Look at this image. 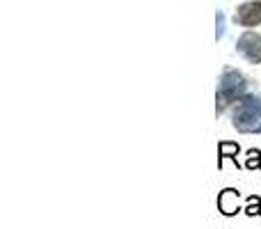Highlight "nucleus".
<instances>
[{
    "instance_id": "obj_1",
    "label": "nucleus",
    "mask_w": 261,
    "mask_h": 229,
    "mask_svg": "<svg viewBox=\"0 0 261 229\" xmlns=\"http://www.w3.org/2000/svg\"><path fill=\"white\" fill-rule=\"evenodd\" d=\"M234 129L243 133H261V96L257 94H243L239 99L234 115H231Z\"/></svg>"
},
{
    "instance_id": "obj_2",
    "label": "nucleus",
    "mask_w": 261,
    "mask_h": 229,
    "mask_svg": "<svg viewBox=\"0 0 261 229\" xmlns=\"http://www.w3.org/2000/svg\"><path fill=\"white\" fill-rule=\"evenodd\" d=\"M245 78L234 69H225L220 76V87H218V110H222L229 101H236L245 94Z\"/></svg>"
},
{
    "instance_id": "obj_3",
    "label": "nucleus",
    "mask_w": 261,
    "mask_h": 229,
    "mask_svg": "<svg viewBox=\"0 0 261 229\" xmlns=\"http://www.w3.org/2000/svg\"><path fill=\"white\" fill-rule=\"evenodd\" d=\"M236 48H239V53L248 62H252V64L261 62V35H257V32H252V30L243 32L239 37V41H236Z\"/></svg>"
},
{
    "instance_id": "obj_4",
    "label": "nucleus",
    "mask_w": 261,
    "mask_h": 229,
    "mask_svg": "<svg viewBox=\"0 0 261 229\" xmlns=\"http://www.w3.org/2000/svg\"><path fill=\"white\" fill-rule=\"evenodd\" d=\"M236 23L243 28H254L261 23V3L259 0H250L243 3L236 9Z\"/></svg>"
},
{
    "instance_id": "obj_5",
    "label": "nucleus",
    "mask_w": 261,
    "mask_h": 229,
    "mask_svg": "<svg viewBox=\"0 0 261 229\" xmlns=\"http://www.w3.org/2000/svg\"><path fill=\"white\" fill-rule=\"evenodd\" d=\"M218 211L222 216H236L241 211V193L234 188H225L218 197Z\"/></svg>"
},
{
    "instance_id": "obj_6",
    "label": "nucleus",
    "mask_w": 261,
    "mask_h": 229,
    "mask_svg": "<svg viewBox=\"0 0 261 229\" xmlns=\"http://www.w3.org/2000/svg\"><path fill=\"white\" fill-rule=\"evenodd\" d=\"M239 151H241V147L236 142H229V140L220 142L218 144V154H220V158H218V167H222V161H225V158H231V161L239 165Z\"/></svg>"
},
{
    "instance_id": "obj_7",
    "label": "nucleus",
    "mask_w": 261,
    "mask_h": 229,
    "mask_svg": "<svg viewBox=\"0 0 261 229\" xmlns=\"http://www.w3.org/2000/svg\"><path fill=\"white\" fill-rule=\"evenodd\" d=\"M245 167L248 170H259L261 167V151L259 149H250L248 156H245Z\"/></svg>"
},
{
    "instance_id": "obj_8",
    "label": "nucleus",
    "mask_w": 261,
    "mask_h": 229,
    "mask_svg": "<svg viewBox=\"0 0 261 229\" xmlns=\"http://www.w3.org/2000/svg\"><path fill=\"white\" fill-rule=\"evenodd\" d=\"M245 213H248V216H261V197H259V195H250V197H248Z\"/></svg>"
},
{
    "instance_id": "obj_9",
    "label": "nucleus",
    "mask_w": 261,
    "mask_h": 229,
    "mask_svg": "<svg viewBox=\"0 0 261 229\" xmlns=\"http://www.w3.org/2000/svg\"><path fill=\"white\" fill-rule=\"evenodd\" d=\"M225 30H227V21H225V14L218 9L216 12V39L220 41L225 37Z\"/></svg>"
}]
</instances>
